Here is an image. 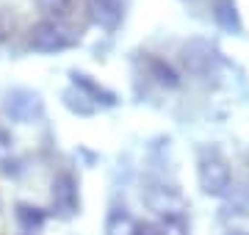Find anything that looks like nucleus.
<instances>
[{"instance_id":"10","label":"nucleus","mask_w":249,"mask_h":235,"mask_svg":"<svg viewBox=\"0 0 249 235\" xmlns=\"http://www.w3.org/2000/svg\"><path fill=\"white\" fill-rule=\"evenodd\" d=\"M14 213H17V224L22 227L28 235L39 233V230L45 227V221H47V213H45V210L36 208V205H28V202H19Z\"/></svg>"},{"instance_id":"4","label":"nucleus","mask_w":249,"mask_h":235,"mask_svg":"<svg viewBox=\"0 0 249 235\" xmlns=\"http://www.w3.org/2000/svg\"><path fill=\"white\" fill-rule=\"evenodd\" d=\"M50 194H53V205L61 210L64 216H75L80 210V191H78V180L72 177L70 172H58L53 177V185H50Z\"/></svg>"},{"instance_id":"8","label":"nucleus","mask_w":249,"mask_h":235,"mask_svg":"<svg viewBox=\"0 0 249 235\" xmlns=\"http://www.w3.org/2000/svg\"><path fill=\"white\" fill-rule=\"evenodd\" d=\"M144 67H147V72H150L160 86H166V89H178L180 86L178 69H175L172 64H166L163 58H158V55H144Z\"/></svg>"},{"instance_id":"9","label":"nucleus","mask_w":249,"mask_h":235,"mask_svg":"<svg viewBox=\"0 0 249 235\" xmlns=\"http://www.w3.org/2000/svg\"><path fill=\"white\" fill-rule=\"evenodd\" d=\"M139 221H136L124 208H111L106 216V235H136Z\"/></svg>"},{"instance_id":"17","label":"nucleus","mask_w":249,"mask_h":235,"mask_svg":"<svg viewBox=\"0 0 249 235\" xmlns=\"http://www.w3.org/2000/svg\"><path fill=\"white\" fill-rule=\"evenodd\" d=\"M227 235H249V233H244V230H232V233H227Z\"/></svg>"},{"instance_id":"5","label":"nucleus","mask_w":249,"mask_h":235,"mask_svg":"<svg viewBox=\"0 0 249 235\" xmlns=\"http://www.w3.org/2000/svg\"><path fill=\"white\" fill-rule=\"evenodd\" d=\"M70 78H72V86H75L78 91H83V94H86V97H89L94 105H97V108H116V105H119V97H116L111 89L100 86V83L91 78V75L72 69Z\"/></svg>"},{"instance_id":"15","label":"nucleus","mask_w":249,"mask_h":235,"mask_svg":"<svg viewBox=\"0 0 249 235\" xmlns=\"http://www.w3.org/2000/svg\"><path fill=\"white\" fill-rule=\"evenodd\" d=\"M14 28H17L14 14H11L9 9H0V42H6V39L14 34Z\"/></svg>"},{"instance_id":"1","label":"nucleus","mask_w":249,"mask_h":235,"mask_svg":"<svg viewBox=\"0 0 249 235\" xmlns=\"http://www.w3.org/2000/svg\"><path fill=\"white\" fill-rule=\"evenodd\" d=\"M196 183L202 188L205 197H224L232 185V174H230V163L224 161L216 150H205L199 155L196 163Z\"/></svg>"},{"instance_id":"7","label":"nucleus","mask_w":249,"mask_h":235,"mask_svg":"<svg viewBox=\"0 0 249 235\" xmlns=\"http://www.w3.org/2000/svg\"><path fill=\"white\" fill-rule=\"evenodd\" d=\"M213 58H216V50L205 39H191L188 45H183V61H186L191 72H208L213 67Z\"/></svg>"},{"instance_id":"3","label":"nucleus","mask_w":249,"mask_h":235,"mask_svg":"<svg viewBox=\"0 0 249 235\" xmlns=\"http://www.w3.org/2000/svg\"><path fill=\"white\" fill-rule=\"evenodd\" d=\"M3 114L11 122L28 125V122H36V119L45 114V100L34 89H11L6 94V102H3Z\"/></svg>"},{"instance_id":"12","label":"nucleus","mask_w":249,"mask_h":235,"mask_svg":"<svg viewBox=\"0 0 249 235\" xmlns=\"http://www.w3.org/2000/svg\"><path fill=\"white\" fill-rule=\"evenodd\" d=\"M216 22L222 28H227V31H241L235 0H219V3H216Z\"/></svg>"},{"instance_id":"11","label":"nucleus","mask_w":249,"mask_h":235,"mask_svg":"<svg viewBox=\"0 0 249 235\" xmlns=\"http://www.w3.org/2000/svg\"><path fill=\"white\" fill-rule=\"evenodd\" d=\"M61 100H64V105H67V108H70L72 114H78V117H91V114L97 111V105H94V102H91V100L86 97V94H83V91L75 89V86L64 91Z\"/></svg>"},{"instance_id":"6","label":"nucleus","mask_w":249,"mask_h":235,"mask_svg":"<svg viewBox=\"0 0 249 235\" xmlns=\"http://www.w3.org/2000/svg\"><path fill=\"white\" fill-rule=\"evenodd\" d=\"M86 9H89V19L103 31H116L124 14L119 0H89Z\"/></svg>"},{"instance_id":"13","label":"nucleus","mask_w":249,"mask_h":235,"mask_svg":"<svg viewBox=\"0 0 249 235\" xmlns=\"http://www.w3.org/2000/svg\"><path fill=\"white\" fill-rule=\"evenodd\" d=\"M160 235H188V221L183 213H166L158 221Z\"/></svg>"},{"instance_id":"14","label":"nucleus","mask_w":249,"mask_h":235,"mask_svg":"<svg viewBox=\"0 0 249 235\" xmlns=\"http://www.w3.org/2000/svg\"><path fill=\"white\" fill-rule=\"evenodd\" d=\"M72 0H36V6L45 11V14H53V17H64L70 11Z\"/></svg>"},{"instance_id":"2","label":"nucleus","mask_w":249,"mask_h":235,"mask_svg":"<svg viewBox=\"0 0 249 235\" xmlns=\"http://www.w3.org/2000/svg\"><path fill=\"white\" fill-rule=\"evenodd\" d=\"M75 42H78V36L58 19L36 22L31 28V36H28V45L34 53H61V50H70Z\"/></svg>"},{"instance_id":"16","label":"nucleus","mask_w":249,"mask_h":235,"mask_svg":"<svg viewBox=\"0 0 249 235\" xmlns=\"http://www.w3.org/2000/svg\"><path fill=\"white\" fill-rule=\"evenodd\" d=\"M136 235H160V230H158V224H139Z\"/></svg>"}]
</instances>
